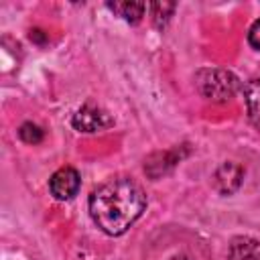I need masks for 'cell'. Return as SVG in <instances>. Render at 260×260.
Wrapping results in <instances>:
<instances>
[{"instance_id": "3", "label": "cell", "mask_w": 260, "mask_h": 260, "mask_svg": "<svg viewBox=\"0 0 260 260\" xmlns=\"http://www.w3.org/2000/svg\"><path fill=\"white\" fill-rule=\"evenodd\" d=\"M71 124L77 132L83 134H93V132H102L114 126V118L100 106L93 104H83L71 118Z\"/></svg>"}, {"instance_id": "6", "label": "cell", "mask_w": 260, "mask_h": 260, "mask_svg": "<svg viewBox=\"0 0 260 260\" xmlns=\"http://www.w3.org/2000/svg\"><path fill=\"white\" fill-rule=\"evenodd\" d=\"M242 183H244V167L234 160L221 162L213 173V189L219 195H234L242 187Z\"/></svg>"}, {"instance_id": "9", "label": "cell", "mask_w": 260, "mask_h": 260, "mask_svg": "<svg viewBox=\"0 0 260 260\" xmlns=\"http://www.w3.org/2000/svg\"><path fill=\"white\" fill-rule=\"evenodd\" d=\"M244 100H246L250 122L260 132V79H252L244 85Z\"/></svg>"}, {"instance_id": "7", "label": "cell", "mask_w": 260, "mask_h": 260, "mask_svg": "<svg viewBox=\"0 0 260 260\" xmlns=\"http://www.w3.org/2000/svg\"><path fill=\"white\" fill-rule=\"evenodd\" d=\"M228 260H260V240L252 236H234L228 248Z\"/></svg>"}, {"instance_id": "11", "label": "cell", "mask_w": 260, "mask_h": 260, "mask_svg": "<svg viewBox=\"0 0 260 260\" xmlns=\"http://www.w3.org/2000/svg\"><path fill=\"white\" fill-rule=\"evenodd\" d=\"M18 136H20V140L26 142V144H39V142H43L45 132H43L41 126H37V124H32V122H24V124L18 128Z\"/></svg>"}, {"instance_id": "5", "label": "cell", "mask_w": 260, "mask_h": 260, "mask_svg": "<svg viewBox=\"0 0 260 260\" xmlns=\"http://www.w3.org/2000/svg\"><path fill=\"white\" fill-rule=\"evenodd\" d=\"M81 187V177L77 173V169L73 167H61L57 169L51 179H49V191L57 201H69L79 193Z\"/></svg>"}, {"instance_id": "1", "label": "cell", "mask_w": 260, "mask_h": 260, "mask_svg": "<svg viewBox=\"0 0 260 260\" xmlns=\"http://www.w3.org/2000/svg\"><path fill=\"white\" fill-rule=\"evenodd\" d=\"M146 193L130 177H112L100 183L87 199L89 217L106 236H122L144 213Z\"/></svg>"}, {"instance_id": "12", "label": "cell", "mask_w": 260, "mask_h": 260, "mask_svg": "<svg viewBox=\"0 0 260 260\" xmlns=\"http://www.w3.org/2000/svg\"><path fill=\"white\" fill-rule=\"evenodd\" d=\"M248 45L256 51H260V18L254 20L248 28Z\"/></svg>"}, {"instance_id": "8", "label": "cell", "mask_w": 260, "mask_h": 260, "mask_svg": "<svg viewBox=\"0 0 260 260\" xmlns=\"http://www.w3.org/2000/svg\"><path fill=\"white\" fill-rule=\"evenodd\" d=\"M114 14H118L122 20L128 24H138L144 16L146 4L144 2H132V0H122V2H108L106 4Z\"/></svg>"}, {"instance_id": "13", "label": "cell", "mask_w": 260, "mask_h": 260, "mask_svg": "<svg viewBox=\"0 0 260 260\" xmlns=\"http://www.w3.org/2000/svg\"><path fill=\"white\" fill-rule=\"evenodd\" d=\"M169 260H193L189 254H183V252H179V254H173Z\"/></svg>"}, {"instance_id": "4", "label": "cell", "mask_w": 260, "mask_h": 260, "mask_svg": "<svg viewBox=\"0 0 260 260\" xmlns=\"http://www.w3.org/2000/svg\"><path fill=\"white\" fill-rule=\"evenodd\" d=\"M187 154H189L187 144H177V146H173V148H169V150L152 152V154L144 160V173H146L152 181H156V179H160L162 175L171 173Z\"/></svg>"}, {"instance_id": "10", "label": "cell", "mask_w": 260, "mask_h": 260, "mask_svg": "<svg viewBox=\"0 0 260 260\" xmlns=\"http://www.w3.org/2000/svg\"><path fill=\"white\" fill-rule=\"evenodd\" d=\"M177 4L175 2H150L148 4V10H150V18H152V24L156 28H165L175 12Z\"/></svg>"}, {"instance_id": "2", "label": "cell", "mask_w": 260, "mask_h": 260, "mask_svg": "<svg viewBox=\"0 0 260 260\" xmlns=\"http://www.w3.org/2000/svg\"><path fill=\"white\" fill-rule=\"evenodd\" d=\"M195 89L209 102L225 104L242 89V81L230 69L203 67L195 73Z\"/></svg>"}]
</instances>
